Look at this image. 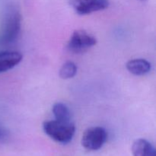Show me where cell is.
Instances as JSON below:
<instances>
[{
	"mask_svg": "<svg viewBox=\"0 0 156 156\" xmlns=\"http://www.w3.org/2000/svg\"><path fill=\"white\" fill-rule=\"evenodd\" d=\"M0 136H1V133H0Z\"/></svg>",
	"mask_w": 156,
	"mask_h": 156,
	"instance_id": "12",
	"label": "cell"
},
{
	"mask_svg": "<svg viewBox=\"0 0 156 156\" xmlns=\"http://www.w3.org/2000/svg\"><path fill=\"white\" fill-rule=\"evenodd\" d=\"M132 153L133 156H156L154 146L145 139H138L134 142Z\"/></svg>",
	"mask_w": 156,
	"mask_h": 156,
	"instance_id": "8",
	"label": "cell"
},
{
	"mask_svg": "<svg viewBox=\"0 0 156 156\" xmlns=\"http://www.w3.org/2000/svg\"><path fill=\"white\" fill-rule=\"evenodd\" d=\"M128 71L135 76H144L150 72L152 65L144 59H133L128 61L126 65Z\"/></svg>",
	"mask_w": 156,
	"mask_h": 156,
	"instance_id": "7",
	"label": "cell"
},
{
	"mask_svg": "<svg viewBox=\"0 0 156 156\" xmlns=\"http://www.w3.org/2000/svg\"><path fill=\"white\" fill-rule=\"evenodd\" d=\"M44 133L54 141L62 144L68 143L73 140L76 132V126L71 121L47 120L43 124Z\"/></svg>",
	"mask_w": 156,
	"mask_h": 156,
	"instance_id": "1",
	"label": "cell"
},
{
	"mask_svg": "<svg viewBox=\"0 0 156 156\" xmlns=\"http://www.w3.org/2000/svg\"><path fill=\"white\" fill-rule=\"evenodd\" d=\"M140 1H141V2H146V1H147V0H140Z\"/></svg>",
	"mask_w": 156,
	"mask_h": 156,
	"instance_id": "11",
	"label": "cell"
},
{
	"mask_svg": "<svg viewBox=\"0 0 156 156\" xmlns=\"http://www.w3.org/2000/svg\"><path fill=\"white\" fill-rule=\"evenodd\" d=\"M59 76L62 79H69L74 77L77 73V66L71 61L65 62L59 69Z\"/></svg>",
	"mask_w": 156,
	"mask_h": 156,
	"instance_id": "10",
	"label": "cell"
},
{
	"mask_svg": "<svg viewBox=\"0 0 156 156\" xmlns=\"http://www.w3.org/2000/svg\"><path fill=\"white\" fill-rule=\"evenodd\" d=\"M97 44V39L86 30H76L70 37L68 42L69 50L74 53H82L86 52Z\"/></svg>",
	"mask_w": 156,
	"mask_h": 156,
	"instance_id": "2",
	"label": "cell"
},
{
	"mask_svg": "<svg viewBox=\"0 0 156 156\" xmlns=\"http://www.w3.org/2000/svg\"><path fill=\"white\" fill-rule=\"evenodd\" d=\"M108 139L105 129L101 126H92L84 132L82 137V146L89 151H96L104 146Z\"/></svg>",
	"mask_w": 156,
	"mask_h": 156,
	"instance_id": "3",
	"label": "cell"
},
{
	"mask_svg": "<svg viewBox=\"0 0 156 156\" xmlns=\"http://www.w3.org/2000/svg\"><path fill=\"white\" fill-rule=\"evenodd\" d=\"M53 113L55 117V120L59 121L69 122L71 121V114L66 105L62 103H56L53 107Z\"/></svg>",
	"mask_w": 156,
	"mask_h": 156,
	"instance_id": "9",
	"label": "cell"
},
{
	"mask_svg": "<svg viewBox=\"0 0 156 156\" xmlns=\"http://www.w3.org/2000/svg\"><path fill=\"white\" fill-rule=\"evenodd\" d=\"M21 28V16L18 13H13L7 19L2 34V43H10L15 41Z\"/></svg>",
	"mask_w": 156,
	"mask_h": 156,
	"instance_id": "5",
	"label": "cell"
},
{
	"mask_svg": "<svg viewBox=\"0 0 156 156\" xmlns=\"http://www.w3.org/2000/svg\"><path fill=\"white\" fill-rule=\"evenodd\" d=\"M22 55L16 51L0 52V73L12 69L22 60Z\"/></svg>",
	"mask_w": 156,
	"mask_h": 156,
	"instance_id": "6",
	"label": "cell"
},
{
	"mask_svg": "<svg viewBox=\"0 0 156 156\" xmlns=\"http://www.w3.org/2000/svg\"><path fill=\"white\" fill-rule=\"evenodd\" d=\"M70 5L80 15L104 10L109 6V0H70Z\"/></svg>",
	"mask_w": 156,
	"mask_h": 156,
	"instance_id": "4",
	"label": "cell"
}]
</instances>
